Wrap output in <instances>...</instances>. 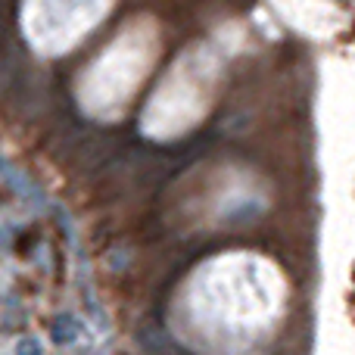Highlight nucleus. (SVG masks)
<instances>
[{"instance_id":"1","label":"nucleus","mask_w":355,"mask_h":355,"mask_svg":"<svg viewBox=\"0 0 355 355\" xmlns=\"http://www.w3.org/2000/svg\"><path fill=\"white\" fill-rule=\"evenodd\" d=\"M110 324L69 212L0 153V355H106Z\"/></svg>"},{"instance_id":"2","label":"nucleus","mask_w":355,"mask_h":355,"mask_svg":"<svg viewBox=\"0 0 355 355\" xmlns=\"http://www.w3.org/2000/svg\"><path fill=\"white\" fill-rule=\"evenodd\" d=\"M284 309L281 268L252 250H225L187 275L175 324L202 355H252L277 331Z\"/></svg>"},{"instance_id":"3","label":"nucleus","mask_w":355,"mask_h":355,"mask_svg":"<svg viewBox=\"0 0 355 355\" xmlns=\"http://www.w3.org/2000/svg\"><path fill=\"white\" fill-rule=\"evenodd\" d=\"M231 44L212 37L196 41L166 69L141 112V135L150 141H178L209 116L218 94Z\"/></svg>"},{"instance_id":"4","label":"nucleus","mask_w":355,"mask_h":355,"mask_svg":"<svg viewBox=\"0 0 355 355\" xmlns=\"http://www.w3.org/2000/svg\"><path fill=\"white\" fill-rule=\"evenodd\" d=\"M159 50V25L150 16L131 19L78 75L75 97L81 112L94 122H119L156 66Z\"/></svg>"},{"instance_id":"5","label":"nucleus","mask_w":355,"mask_h":355,"mask_svg":"<svg viewBox=\"0 0 355 355\" xmlns=\"http://www.w3.org/2000/svg\"><path fill=\"white\" fill-rule=\"evenodd\" d=\"M116 0H22L19 28L44 60L75 50L106 16Z\"/></svg>"}]
</instances>
